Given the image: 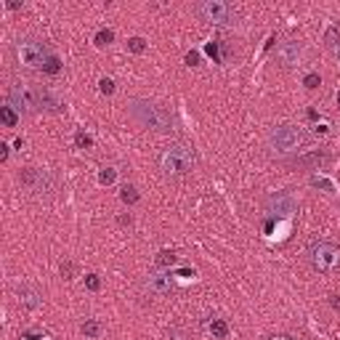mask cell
Returning <instances> with one entry per match:
<instances>
[{"instance_id": "1", "label": "cell", "mask_w": 340, "mask_h": 340, "mask_svg": "<svg viewBox=\"0 0 340 340\" xmlns=\"http://www.w3.org/2000/svg\"><path fill=\"white\" fill-rule=\"evenodd\" d=\"M128 114L133 117V122H138L146 130H154V133H170L173 130V114L165 106L146 101V98H133L128 104Z\"/></svg>"}, {"instance_id": "2", "label": "cell", "mask_w": 340, "mask_h": 340, "mask_svg": "<svg viewBox=\"0 0 340 340\" xmlns=\"http://www.w3.org/2000/svg\"><path fill=\"white\" fill-rule=\"evenodd\" d=\"M16 56L24 67L29 69H43L48 75H59L61 72V61L56 53L48 51V45L40 40H24L16 45Z\"/></svg>"}, {"instance_id": "3", "label": "cell", "mask_w": 340, "mask_h": 340, "mask_svg": "<svg viewBox=\"0 0 340 340\" xmlns=\"http://www.w3.org/2000/svg\"><path fill=\"white\" fill-rule=\"evenodd\" d=\"M160 170L165 175H170V178H181V175H189L191 170H194L197 160H194V152L189 149V146L183 144H170L165 146V149L160 152Z\"/></svg>"}, {"instance_id": "4", "label": "cell", "mask_w": 340, "mask_h": 340, "mask_svg": "<svg viewBox=\"0 0 340 340\" xmlns=\"http://www.w3.org/2000/svg\"><path fill=\"white\" fill-rule=\"evenodd\" d=\"M308 141H311V136H308L306 130L295 128V125H276L271 133H268V149H271L276 157L298 154Z\"/></svg>"}, {"instance_id": "5", "label": "cell", "mask_w": 340, "mask_h": 340, "mask_svg": "<svg viewBox=\"0 0 340 340\" xmlns=\"http://www.w3.org/2000/svg\"><path fill=\"white\" fill-rule=\"evenodd\" d=\"M306 260L314 271L319 274H330L340 266V247L332 242H314L306 250Z\"/></svg>"}, {"instance_id": "6", "label": "cell", "mask_w": 340, "mask_h": 340, "mask_svg": "<svg viewBox=\"0 0 340 340\" xmlns=\"http://www.w3.org/2000/svg\"><path fill=\"white\" fill-rule=\"evenodd\" d=\"M194 13L202 21L215 24V27H231V24H237L234 5L223 3V0H202V3L194 5Z\"/></svg>"}, {"instance_id": "7", "label": "cell", "mask_w": 340, "mask_h": 340, "mask_svg": "<svg viewBox=\"0 0 340 340\" xmlns=\"http://www.w3.org/2000/svg\"><path fill=\"white\" fill-rule=\"evenodd\" d=\"M8 106L19 109L21 114L40 109V93L32 83H13L8 88Z\"/></svg>"}, {"instance_id": "8", "label": "cell", "mask_w": 340, "mask_h": 340, "mask_svg": "<svg viewBox=\"0 0 340 340\" xmlns=\"http://www.w3.org/2000/svg\"><path fill=\"white\" fill-rule=\"evenodd\" d=\"M263 207L271 218H290V215L298 210V199L292 197L290 191H274V194L266 197Z\"/></svg>"}, {"instance_id": "9", "label": "cell", "mask_w": 340, "mask_h": 340, "mask_svg": "<svg viewBox=\"0 0 340 340\" xmlns=\"http://www.w3.org/2000/svg\"><path fill=\"white\" fill-rule=\"evenodd\" d=\"M303 43L300 40H284L279 43V48H276V64H279L282 69H295L300 67V61H303Z\"/></svg>"}, {"instance_id": "10", "label": "cell", "mask_w": 340, "mask_h": 340, "mask_svg": "<svg viewBox=\"0 0 340 340\" xmlns=\"http://www.w3.org/2000/svg\"><path fill=\"white\" fill-rule=\"evenodd\" d=\"M327 162H330L327 149H311V152L298 154V157L290 162V168L292 170H319V168L327 165Z\"/></svg>"}, {"instance_id": "11", "label": "cell", "mask_w": 340, "mask_h": 340, "mask_svg": "<svg viewBox=\"0 0 340 340\" xmlns=\"http://www.w3.org/2000/svg\"><path fill=\"white\" fill-rule=\"evenodd\" d=\"M19 181L21 186L32 189V191H51L53 183H51V175L43 173V170H35V168H24L19 173Z\"/></svg>"}, {"instance_id": "12", "label": "cell", "mask_w": 340, "mask_h": 340, "mask_svg": "<svg viewBox=\"0 0 340 340\" xmlns=\"http://www.w3.org/2000/svg\"><path fill=\"white\" fill-rule=\"evenodd\" d=\"M146 287H149V292H154V295H168V292L173 290V274L154 271V274L146 276Z\"/></svg>"}, {"instance_id": "13", "label": "cell", "mask_w": 340, "mask_h": 340, "mask_svg": "<svg viewBox=\"0 0 340 340\" xmlns=\"http://www.w3.org/2000/svg\"><path fill=\"white\" fill-rule=\"evenodd\" d=\"M16 295H19V303L24 306V308H40V303H43L40 292L32 290V287H27V284H19Z\"/></svg>"}, {"instance_id": "14", "label": "cell", "mask_w": 340, "mask_h": 340, "mask_svg": "<svg viewBox=\"0 0 340 340\" xmlns=\"http://www.w3.org/2000/svg\"><path fill=\"white\" fill-rule=\"evenodd\" d=\"M37 93H40V109H45V112H61V104L51 96V90L37 88Z\"/></svg>"}, {"instance_id": "15", "label": "cell", "mask_w": 340, "mask_h": 340, "mask_svg": "<svg viewBox=\"0 0 340 340\" xmlns=\"http://www.w3.org/2000/svg\"><path fill=\"white\" fill-rule=\"evenodd\" d=\"M0 120H3V125L5 128H16V122H19V114H16V109L13 106H0Z\"/></svg>"}, {"instance_id": "16", "label": "cell", "mask_w": 340, "mask_h": 340, "mask_svg": "<svg viewBox=\"0 0 340 340\" xmlns=\"http://www.w3.org/2000/svg\"><path fill=\"white\" fill-rule=\"evenodd\" d=\"M83 335L85 338H98V335H101V322H98V319H85Z\"/></svg>"}, {"instance_id": "17", "label": "cell", "mask_w": 340, "mask_h": 340, "mask_svg": "<svg viewBox=\"0 0 340 340\" xmlns=\"http://www.w3.org/2000/svg\"><path fill=\"white\" fill-rule=\"evenodd\" d=\"M340 43V27L338 24H330L327 32H324V45H330V48H335Z\"/></svg>"}, {"instance_id": "18", "label": "cell", "mask_w": 340, "mask_h": 340, "mask_svg": "<svg viewBox=\"0 0 340 340\" xmlns=\"http://www.w3.org/2000/svg\"><path fill=\"white\" fill-rule=\"evenodd\" d=\"M210 332H213V338L223 340V338L229 335V324L223 322V319H213V322H210Z\"/></svg>"}, {"instance_id": "19", "label": "cell", "mask_w": 340, "mask_h": 340, "mask_svg": "<svg viewBox=\"0 0 340 340\" xmlns=\"http://www.w3.org/2000/svg\"><path fill=\"white\" fill-rule=\"evenodd\" d=\"M120 197H122V202H128V205L138 202V191H136V186H130V183H125V186L120 189Z\"/></svg>"}, {"instance_id": "20", "label": "cell", "mask_w": 340, "mask_h": 340, "mask_svg": "<svg viewBox=\"0 0 340 340\" xmlns=\"http://www.w3.org/2000/svg\"><path fill=\"white\" fill-rule=\"evenodd\" d=\"M178 263V255L175 253H170V250H162L157 255V266H175Z\"/></svg>"}, {"instance_id": "21", "label": "cell", "mask_w": 340, "mask_h": 340, "mask_svg": "<svg viewBox=\"0 0 340 340\" xmlns=\"http://www.w3.org/2000/svg\"><path fill=\"white\" fill-rule=\"evenodd\" d=\"M114 178H117V170H114V168H101V173H98V183L109 186V183H114Z\"/></svg>"}, {"instance_id": "22", "label": "cell", "mask_w": 340, "mask_h": 340, "mask_svg": "<svg viewBox=\"0 0 340 340\" xmlns=\"http://www.w3.org/2000/svg\"><path fill=\"white\" fill-rule=\"evenodd\" d=\"M112 40H114V32H112V29H98V32H96V45H98V48L109 45Z\"/></svg>"}, {"instance_id": "23", "label": "cell", "mask_w": 340, "mask_h": 340, "mask_svg": "<svg viewBox=\"0 0 340 340\" xmlns=\"http://www.w3.org/2000/svg\"><path fill=\"white\" fill-rule=\"evenodd\" d=\"M128 51H130V53H144V51H146L144 37H130V40H128Z\"/></svg>"}, {"instance_id": "24", "label": "cell", "mask_w": 340, "mask_h": 340, "mask_svg": "<svg viewBox=\"0 0 340 340\" xmlns=\"http://www.w3.org/2000/svg\"><path fill=\"white\" fill-rule=\"evenodd\" d=\"M303 85H306L308 90H316V88H322V77L316 75V72H311V75L303 77Z\"/></svg>"}, {"instance_id": "25", "label": "cell", "mask_w": 340, "mask_h": 340, "mask_svg": "<svg viewBox=\"0 0 340 340\" xmlns=\"http://www.w3.org/2000/svg\"><path fill=\"white\" fill-rule=\"evenodd\" d=\"M75 144L80 146V149H90V146H93V141H90V136H85L83 130H77V133H75Z\"/></svg>"}, {"instance_id": "26", "label": "cell", "mask_w": 340, "mask_h": 340, "mask_svg": "<svg viewBox=\"0 0 340 340\" xmlns=\"http://www.w3.org/2000/svg\"><path fill=\"white\" fill-rule=\"evenodd\" d=\"M85 287H88L90 292H98V290H101V279H98L96 274H88V276H85Z\"/></svg>"}, {"instance_id": "27", "label": "cell", "mask_w": 340, "mask_h": 340, "mask_svg": "<svg viewBox=\"0 0 340 340\" xmlns=\"http://www.w3.org/2000/svg\"><path fill=\"white\" fill-rule=\"evenodd\" d=\"M218 45H221V43H207V45H205V51L213 56L215 64H221V61H223V59H221V53H218Z\"/></svg>"}, {"instance_id": "28", "label": "cell", "mask_w": 340, "mask_h": 340, "mask_svg": "<svg viewBox=\"0 0 340 340\" xmlns=\"http://www.w3.org/2000/svg\"><path fill=\"white\" fill-rule=\"evenodd\" d=\"M61 276H64V279H72L75 276V263L72 260H64V263H61Z\"/></svg>"}, {"instance_id": "29", "label": "cell", "mask_w": 340, "mask_h": 340, "mask_svg": "<svg viewBox=\"0 0 340 340\" xmlns=\"http://www.w3.org/2000/svg\"><path fill=\"white\" fill-rule=\"evenodd\" d=\"M98 88H101V93H104V96H109V93H114V83L109 80V77H104V80L98 83Z\"/></svg>"}, {"instance_id": "30", "label": "cell", "mask_w": 340, "mask_h": 340, "mask_svg": "<svg viewBox=\"0 0 340 340\" xmlns=\"http://www.w3.org/2000/svg\"><path fill=\"white\" fill-rule=\"evenodd\" d=\"M311 183H314V186H322V189H327V191H335V186H332V183H330L327 178H319V175H314V178H311Z\"/></svg>"}, {"instance_id": "31", "label": "cell", "mask_w": 340, "mask_h": 340, "mask_svg": "<svg viewBox=\"0 0 340 340\" xmlns=\"http://www.w3.org/2000/svg\"><path fill=\"white\" fill-rule=\"evenodd\" d=\"M186 64H189V67H197V64H199V53H197V51H189V53H186Z\"/></svg>"}, {"instance_id": "32", "label": "cell", "mask_w": 340, "mask_h": 340, "mask_svg": "<svg viewBox=\"0 0 340 340\" xmlns=\"http://www.w3.org/2000/svg\"><path fill=\"white\" fill-rule=\"evenodd\" d=\"M8 157V144H0V160Z\"/></svg>"}, {"instance_id": "33", "label": "cell", "mask_w": 340, "mask_h": 340, "mask_svg": "<svg viewBox=\"0 0 340 340\" xmlns=\"http://www.w3.org/2000/svg\"><path fill=\"white\" fill-rule=\"evenodd\" d=\"M120 223H122V226H130V223H133V218H130V215H122Z\"/></svg>"}, {"instance_id": "34", "label": "cell", "mask_w": 340, "mask_h": 340, "mask_svg": "<svg viewBox=\"0 0 340 340\" xmlns=\"http://www.w3.org/2000/svg\"><path fill=\"white\" fill-rule=\"evenodd\" d=\"M268 340H298V338H290V335H274V338H268Z\"/></svg>"}, {"instance_id": "35", "label": "cell", "mask_w": 340, "mask_h": 340, "mask_svg": "<svg viewBox=\"0 0 340 340\" xmlns=\"http://www.w3.org/2000/svg\"><path fill=\"white\" fill-rule=\"evenodd\" d=\"M8 8H11V11H16V8H21V3H19V0H11Z\"/></svg>"}, {"instance_id": "36", "label": "cell", "mask_w": 340, "mask_h": 340, "mask_svg": "<svg viewBox=\"0 0 340 340\" xmlns=\"http://www.w3.org/2000/svg\"><path fill=\"white\" fill-rule=\"evenodd\" d=\"M338 104H340V90H338Z\"/></svg>"}, {"instance_id": "37", "label": "cell", "mask_w": 340, "mask_h": 340, "mask_svg": "<svg viewBox=\"0 0 340 340\" xmlns=\"http://www.w3.org/2000/svg\"><path fill=\"white\" fill-rule=\"evenodd\" d=\"M338 59H340V45H338Z\"/></svg>"}]
</instances>
